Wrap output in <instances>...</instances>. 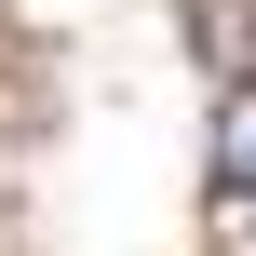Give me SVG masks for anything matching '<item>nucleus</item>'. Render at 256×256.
Instances as JSON below:
<instances>
[{
    "mask_svg": "<svg viewBox=\"0 0 256 256\" xmlns=\"http://www.w3.org/2000/svg\"><path fill=\"white\" fill-rule=\"evenodd\" d=\"M216 189L256 202V81H230V108H216Z\"/></svg>",
    "mask_w": 256,
    "mask_h": 256,
    "instance_id": "1",
    "label": "nucleus"
}]
</instances>
